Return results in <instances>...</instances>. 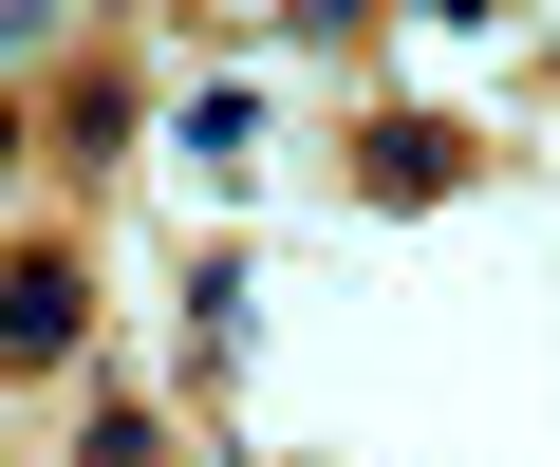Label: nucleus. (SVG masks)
<instances>
[{
    "mask_svg": "<svg viewBox=\"0 0 560 467\" xmlns=\"http://www.w3.org/2000/svg\"><path fill=\"white\" fill-rule=\"evenodd\" d=\"M0 318H20L0 355H20V374H57V355H75V318H94V281H75L57 244H20V281H0Z\"/></svg>",
    "mask_w": 560,
    "mask_h": 467,
    "instance_id": "obj_1",
    "label": "nucleus"
},
{
    "mask_svg": "<svg viewBox=\"0 0 560 467\" xmlns=\"http://www.w3.org/2000/svg\"><path fill=\"white\" fill-rule=\"evenodd\" d=\"M355 168H374V206H448L467 131H430V113H374V131H355Z\"/></svg>",
    "mask_w": 560,
    "mask_h": 467,
    "instance_id": "obj_2",
    "label": "nucleus"
},
{
    "mask_svg": "<svg viewBox=\"0 0 560 467\" xmlns=\"http://www.w3.org/2000/svg\"><path fill=\"white\" fill-rule=\"evenodd\" d=\"M94 467H168V430L150 411H94Z\"/></svg>",
    "mask_w": 560,
    "mask_h": 467,
    "instance_id": "obj_3",
    "label": "nucleus"
}]
</instances>
